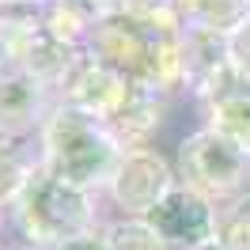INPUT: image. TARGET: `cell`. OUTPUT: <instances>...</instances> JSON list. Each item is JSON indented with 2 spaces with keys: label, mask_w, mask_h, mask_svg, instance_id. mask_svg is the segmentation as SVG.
<instances>
[{
  "label": "cell",
  "mask_w": 250,
  "mask_h": 250,
  "mask_svg": "<svg viewBox=\"0 0 250 250\" xmlns=\"http://www.w3.org/2000/svg\"><path fill=\"white\" fill-rule=\"evenodd\" d=\"M16 250H57V247H16Z\"/></svg>",
  "instance_id": "cell-16"
},
{
  "label": "cell",
  "mask_w": 250,
  "mask_h": 250,
  "mask_svg": "<svg viewBox=\"0 0 250 250\" xmlns=\"http://www.w3.org/2000/svg\"><path fill=\"white\" fill-rule=\"evenodd\" d=\"M0 250H16V247H4V243H0Z\"/></svg>",
  "instance_id": "cell-18"
},
{
  "label": "cell",
  "mask_w": 250,
  "mask_h": 250,
  "mask_svg": "<svg viewBox=\"0 0 250 250\" xmlns=\"http://www.w3.org/2000/svg\"><path fill=\"white\" fill-rule=\"evenodd\" d=\"M205 110H208V129L224 133L228 141H235L239 148L250 152V83H243L239 91L224 95L220 103Z\"/></svg>",
  "instance_id": "cell-10"
},
{
  "label": "cell",
  "mask_w": 250,
  "mask_h": 250,
  "mask_svg": "<svg viewBox=\"0 0 250 250\" xmlns=\"http://www.w3.org/2000/svg\"><path fill=\"white\" fill-rule=\"evenodd\" d=\"M228 49H231V61L239 68V76L250 83V12L243 16V23L228 34Z\"/></svg>",
  "instance_id": "cell-14"
},
{
  "label": "cell",
  "mask_w": 250,
  "mask_h": 250,
  "mask_svg": "<svg viewBox=\"0 0 250 250\" xmlns=\"http://www.w3.org/2000/svg\"><path fill=\"white\" fill-rule=\"evenodd\" d=\"M197 250H224V247H220L216 239H212V243H205V247H197Z\"/></svg>",
  "instance_id": "cell-15"
},
{
  "label": "cell",
  "mask_w": 250,
  "mask_h": 250,
  "mask_svg": "<svg viewBox=\"0 0 250 250\" xmlns=\"http://www.w3.org/2000/svg\"><path fill=\"white\" fill-rule=\"evenodd\" d=\"M4 216L16 228L19 247H61L99 231V193L68 186L38 163L31 182Z\"/></svg>",
  "instance_id": "cell-2"
},
{
  "label": "cell",
  "mask_w": 250,
  "mask_h": 250,
  "mask_svg": "<svg viewBox=\"0 0 250 250\" xmlns=\"http://www.w3.org/2000/svg\"><path fill=\"white\" fill-rule=\"evenodd\" d=\"M174 178H178V186L193 189L197 197L212 201L216 208L231 205L250 193V152L205 125L178 141Z\"/></svg>",
  "instance_id": "cell-3"
},
{
  "label": "cell",
  "mask_w": 250,
  "mask_h": 250,
  "mask_svg": "<svg viewBox=\"0 0 250 250\" xmlns=\"http://www.w3.org/2000/svg\"><path fill=\"white\" fill-rule=\"evenodd\" d=\"M144 224L163 239L167 250H197L216 239V205L197 197L186 186H174L144 216Z\"/></svg>",
  "instance_id": "cell-5"
},
{
  "label": "cell",
  "mask_w": 250,
  "mask_h": 250,
  "mask_svg": "<svg viewBox=\"0 0 250 250\" xmlns=\"http://www.w3.org/2000/svg\"><path fill=\"white\" fill-rule=\"evenodd\" d=\"M0 220H4V212H0Z\"/></svg>",
  "instance_id": "cell-19"
},
{
  "label": "cell",
  "mask_w": 250,
  "mask_h": 250,
  "mask_svg": "<svg viewBox=\"0 0 250 250\" xmlns=\"http://www.w3.org/2000/svg\"><path fill=\"white\" fill-rule=\"evenodd\" d=\"M163 99L167 95L152 91L148 83H133L129 99L122 103V110L110 118V133L122 144V152H137V148H152L159 122H163Z\"/></svg>",
  "instance_id": "cell-8"
},
{
  "label": "cell",
  "mask_w": 250,
  "mask_h": 250,
  "mask_svg": "<svg viewBox=\"0 0 250 250\" xmlns=\"http://www.w3.org/2000/svg\"><path fill=\"white\" fill-rule=\"evenodd\" d=\"M42 23L61 42L83 49L87 46V34L95 27V8H83V4H49V8H42Z\"/></svg>",
  "instance_id": "cell-11"
},
{
  "label": "cell",
  "mask_w": 250,
  "mask_h": 250,
  "mask_svg": "<svg viewBox=\"0 0 250 250\" xmlns=\"http://www.w3.org/2000/svg\"><path fill=\"white\" fill-rule=\"evenodd\" d=\"M53 106H57L53 91L42 87L38 80L23 76L16 68H8L0 76V133H8V137H38L42 122L49 118Z\"/></svg>",
  "instance_id": "cell-7"
},
{
  "label": "cell",
  "mask_w": 250,
  "mask_h": 250,
  "mask_svg": "<svg viewBox=\"0 0 250 250\" xmlns=\"http://www.w3.org/2000/svg\"><path fill=\"white\" fill-rule=\"evenodd\" d=\"M129 87H133V80H125L122 72H114L106 64H99L83 49V57L76 61V68L68 72L61 87H57V103L61 106H72V110H83V114H91V118H103L110 122L122 103L129 99Z\"/></svg>",
  "instance_id": "cell-6"
},
{
  "label": "cell",
  "mask_w": 250,
  "mask_h": 250,
  "mask_svg": "<svg viewBox=\"0 0 250 250\" xmlns=\"http://www.w3.org/2000/svg\"><path fill=\"white\" fill-rule=\"evenodd\" d=\"M38 144H42V167L83 193H103L125 156L103 118H91L61 103L42 122Z\"/></svg>",
  "instance_id": "cell-1"
},
{
  "label": "cell",
  "mask_w": 250,
  "mask_h": 250,
  "mask_svg": "<svg viewBox=\"0 0 250 250\" xmlns=\"http://www.w3.org/2000/svg\"><path fill=\"white\" fill-rule=\"evenodd\" d=\"M216 243L224 250H250V193L216 208Z\"/></svg>",
  "instance_id": "cell-13"
},
{
  "label": "cell",
  "mask_w": 250,
  "mask_h": 250,
  "mask_svg": "<svg viewBox=\"0 0 250 250\" xmlns=\"http://www.w3.org/2000/svg\"><path fill=\"white\" fill-rule=\"evenodd\" d=\"M4 72H8V64H4V57H0V76H4Z\"/></svg>",
  "instance_id": "cell-17"
},
{
  "label": "cell",
  "mask_w": 250,
  "mask_h": 250,
  "mask_svg": "<svg viewBox=\"0 0 250 250\" xmlns=\"http://www.w3.org/2000/svg\"><path fill=\"white\" fill-rule=\"evenodd\" d=\"M103 243L106 250H167L163 239L137 216H118L103 224Z\"/></svg>",
  "instance_id": "cell-12"
},
{
  "label": "cell",
  "mask_w": 250,
  "mask_h": 250,
  "mask_svg": "<svg viewBox=\"0 0 250 250\" xmlns=\"http://www.w3.org/2000/svg\"><path fill=\"white\" fill-rule=\"evenodd\" d=\"M178 186L174 167L159 156L156 148H137V152H125L114 178L106 182V201L122 212V216H137L144 220L156 208L171 189Z\"/></svg>",
  "instance_id": "cell-4"
},
{
  "label": "cell",
  "mask_w": 250,
  "mask_h": 250,
  "mask_svg": "<svg viewBox=\"0 0 250 250\" xmlns=\"http://www.w3.org/2000/svg\"><path fill=\"white\" fill-rule=\"evenodd\" d=\"M38 163H42L38 137H8V133H0V212H8L16 205V197L31 182Z\"/></svg>",
  "instance_id": "cell-9"
}]
</instances>
